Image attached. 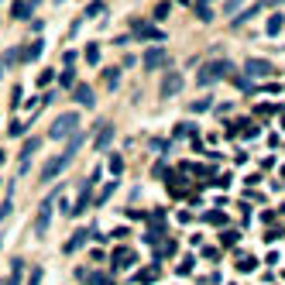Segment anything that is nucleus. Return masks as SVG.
Wrapping results in <instances>:
<instances>
[{
	"instance_id": "f257e3e1",
	"label": "nucleus",
	"mask_w": 285,
	"mask_h": 285,
	"mask_svg": "<svg viewBox=\"0 0 285 285\" xmlns=\"http://www.w3.org/2000/svg\"><path fill=\"white\" fill-rule=\"evenodd\" d=\"M79 144H83V134L76 131V134L69 138L65 151H62V155H55V158H48L45 165H42V172H38V182H42V186H48V182H52V179H55L62 169H69V161H72V155L79 151Z\"/></svg>"
},
{
	"instance_id": "f03ea898",
	"label": "nucleus",
	"mask_w": 285,
	"mask_h": 285,
	"mask_svg": "<svg viewBox=\"0 0 285 285\" xmlns=\"http://www.w3.org/2000/svg\"><path fill=\"white\" fill-rule=\"evenodd\" d=\"M223 76H234V65L227 59H217V62H203L196 79H199V86H213L217 79H223Z\"/></svg>"
},
{
	"instance_id": "7ed1b4c3",
	"label": "nucleus",
	"mask_w": 285,
	"mask_h": 285,
	"mask_svg": "<svg viewBox=\"0 0 285 285\" xmlns=\"http://www.w3.org/2000/svg\"><path fill=\"white\" fill-rule=\"evenodd\" d=\"M76 131H79V113H62V117H55L48 138L52 141H62V138H72Z\"/></svg>"
},
{
	"instance_id": "20e7f679",
	"label": "nucleus",
	"mask_w": 285,
	"mask_h": 285,
	"mask_svg": "<svg viewBox=\"0 0 285 285\" xmlns=\"http://www.w3.org/2000/svg\"><path fill=\"white\" fill-rule=\"evenodd\" d=\"M59 192H52L42 206H38V217H34V237H45L48 234V223H52V203H55Z\"/></svg>"
},
{
	"instance_id": "39448f33",
	"label": "nucleus",
	"mask_w": 285,
	"mask_h": 285,
	"mask_svg": "<svg viewBox=\"0 0 285 285\" xmlns=\"http://www.w3.org/2000/svg\"><path fill=\"white\" fill-rule=\"evenodd\" d=\"M244 76L265 79V76H275V65H271V62H265V59H248V62H244Z\"/></svg>"
},
{
	"instance_id": "423d86ee",
	"label": "nucleus",
	"mask_w": 285,
	"mask_h": 285,
	"mask_svg": "<svg viewBox=\"0 0 285 285\" xmlns=\"http://www.w3.org/2000/svg\"><path fill=\"white\" fill-rule=\"evenodd\" d=\"M165 62H169V48H148L141 65H144V72H155V69H161Z\"/></svg>"
},
{
	"instance_id": "0eeeda50",
	"label": "nucleus",
	"mask_w": 285,
	"mask_h": 285,
	"mask_svg": "<svg viewBox=\"0 0 285 285\" xmlns=\"http://www.w3.org/2000/svg\"><path fill=\"white\" fill-rule=\"evenodd\" d=\"M42 148V141L38 138H28L24 144H21V161H17V172H28V165H31V158H34V151Z\"/></svg>"
},
{
	"instance_id": "6e6552de",
	"label": "nucleus",
	"mask_w": 285,
	"mask_h": 285,
	"mask_svg": "<svg viewBox=\"0 0 285 285\" xmlns=\"http://www.w3.org/2000/svg\"><path fill=\"white\" fill-rule=\"evenodd\" d=\"M134 34L144 38V42H165V31L161 28H151V24H141V21H134Z\"/></svg>"
},
{
	"instance_id": "1a4fd4ad",
	"label": "nucleus",
	"mask_w": 285,
	"mask_h": 285,
	"mask_svg": "<svg viewBox=\"0 0 285 285\" xmlns=\"http://www.w3.org/2000/svg\"><path fill=\"white\" fill-rule=\"evenodd\" d=\"M72 100H76L79 107H93V103H96V93H93L86 83H76V86H72Z\"/></svg>"
},
{
	"instance_id": "9d476101",
	"label": "nucleus",
	"mask_w": 285,
	"mask_h": 285,
	"mask_svg": "<svg viewBox=\"0 0 285 285\" xmlns=\"http://www.w3.org/2000/svg\"><path fill=\"white\" fill-rule=\"evenodd\" d=\"M90 234H93V227H90V230H86V227H79V230L69 237V244H65L62 251H65V254H76V251H79V248H83V244L90 240Z\"/></svg>"
},
{
	"instance_id": "9b49d317",
	"label": "nucleus",
	"mask_w": 285,
	"mask_h": 285,
	"mask_svg": "<svg viewBox=\"0 0 285 285\" xmlns=\"http://www.w3.org/2000/svg\"><path fill=\"white\" fill-rule=\"evenodd\" d=\"M110 261H113V271H120V268H131V265L138 261V254H134L131 248H120V251H113Z\"/></svg>"
},
{
	"instance_id": "f8f14e48",
	"label": "nucleus",
	"mask_w": 285,
	"mask_h": 285,
	"mask_svg": "<svg viewBox=\"0 0 285 285\" xmlns=\"http://www.w3.org/2000/svg\"><path fill=\"white\" fill-rule=\"evenodd\" d=\"M182 90V76H165V79H161V100H169V96H175Z\"/></svg>"
},
{
	"instance_id": "ddd939ff",
	"label": "nucleus",
	"mask_w": 285,
	"mask_h": 285,
	"mask_svg": "<svg viewBox=\"0 0 285 285\" xmlns=\"http://www.w3.org/2000/svg\"><path fill=\"white\" fill-rule=\"evenodd\" d=\"M42 52H45V42H42V38H34V45H28V48L21 52V62H31V59H42Z\"/></svg>"
},
{
	"instance_id": "4468645a",
	"label": "nucleus",
	"mask_w": 285,
	"mask_h": 285,
	"mask_svg": "<svg viewBox=\"0 0 285 285\" xmlns=\"http://www.w3.org/2000/svg\"><path fill=\"white\" fill-rule=\"evenodd\" d=\"M110 141H113V127H110V124H100V134H96L93 148H96V151H103V148H107Z\"/></svg>"
},
{
	"instance_id": "2eb2a0df",
	"label": "nucleus",
	"mask_w": 285,
	"mask_h": 285,
	"mask_svg": "<svg viewBox=\"0 0 285 285\" xmlns=\"http://www.w3.org/2000/svg\"><path fill=\"white\" fill-rule=\"evenodd\" d=\"M86 206H90V182L83 186V192H79L76 206H72V217H83V213H86Z\"/></svg>"
},
{
	"instance_id": "dca6fc26",
	"label": "nucleus",
	"mask_w": 285,
	"mask_h": 285,
	"mask_svg": "<svg viewBox=\"0 0 285 285\" xmlns=\"http://www.w3.org/2000/svg\"><path fill=\"white\" fill-rule=\"evenodd\" d=\"M21 275H24V261L17 258V261L11 265V278H4V285H21Z\"/></svg>"
},
{
	"instance_id": "f3484780",
	"label": "nucleus",
	"mask_w": 285,
	"mask_h": 285,
	"mask_svg": "<svg viewBox=\"0 0 285 285\" xmlns=\"http://www.w3.org/2000/svg\"><path fill=\"white\" fill-rule=\"evenodd\" d=\"M134 282H138V285H151V282H158V268H144V271H138Z\"/></svg>"
},
{
	"instance_id": "a211bd4d",
	"label": "nucleus",
	"mask_w": 285,
	"mask_h": 285,
	"mask_svg": "<svg viewBox=\"0 0 285 285\" xmlns=\"http://www.w3.org/2000/svg\"><path fill=\"white\" fill-rule=\"evenodd\" d=\"M28 14H31V4H21V0H17V4L11 7V17L14 21H28Z\"/></svg>"
},
{
	"instance_id": "6ab92c4d",
	"label": "nucleus",
	"mask_w": 285,
	"mask_h": 285,
	"mask_svg": "<svg viewBox=\"0 0 285 285\" xmlns=\"http://www.w3.org/2000/svg\"><path fill=\"white\" fill-rule=\"evenodd\" d=\"M237 268H240V271H254V268H258V258H251V254H237Z\"/></svg>"
},
{
	"instance_id": "aec40b11",
	"label": "nucleus",
	"mask_w": 285,
	"mask_h": 285,
	"mask_svg": "<svg viewBox=\"0 0 285 285\" xmlns=\"http://www.w3.org/2000/svg\"><path fill=\"white\" fill-rule=\"evenodd\" d=\"M282 24H285V17H282V14H271V17H268V28H265V31H268V34L275 38V34L282 31Z\"/></svg>"
},
{
	"instance_id": "412c9836",
	"label": "nucleus",
	"mask_w": 285,
	"mask_h": 285,
	"mask_svg": "<svg viewBox=\"0 0 285 285\" xmlns=\"http://www.w3.org/2000/svg\"><path fill=\"white\" fill-rule=\"evenodd\" d=\"M192 134H196L192 124H175V131H172V138H192Z\"/></svg>"
},
{
	"instance_id": "4be33fe9",
	"label": "nucleus",
	"mask_w": 285,
	"mask_h": 285,
	"mask_svg": "<svg viewBox=\"0 0 285 285\" xmlns=\"http://www.w3.org/2000/svg\"><path fill=\"white\" fill-rule=\"evenodd\" d=\"M210 103H213L210 96H203V100H196V103H189V110H192V113H206V110H210Z\"/></svg>"
},
{
	"instance_id": "5701e85b",
	"label": "nucleus",
	"mask_w": 285,
	"mask_h": 285,
	"mask_svg": "<svg viewBox=\"0 0 285 285\" xmlns=\"http://www.w3.org/2000/svg\"><path fill=\"white\" fill-rule=\"evenodd\" d=\"M196 14H199V21H203V24H210V21H213V11H210L206 4H196Z\"/></svg>"
},
{
	"instance_id": "b1692460",
	"label": "nucleus",
	"mask_w": 285,
	"mask_h": 285,
	"mask_svg": "<svg viewBox=\"0 0 285 285\" xmlns=\"http://www.w3.org/2000/svg\"><path fill=\"white\" fill-rule=\"evenodd\" d=\"M59 83H62L65 90H72V86H76V72H72V69H65V72L59 76Z\"/></svg>"
},
{
	"instance_id": "393cba45",
	"label": "nucleus",
	"mask_w": 285,
	"mask_h": 285,
	"mask_svg": "<svg viewBox=\"0 0 285 285\" xmlns=\"http://www.w3.org/2000/svg\"><path fill=\"white\" fill-rule=\"evenodd\" d=\"M220 244H223V248H234V244H237V230H223L220 234Z\"/></svg>"
},
{
	"instance_id": "a878e982",
	"label": "nucleus",
	"mask_w": 285,
	"mask_h": 285,
	"mask_svg": "<svg viewBox=\"0 0 285 285\" xmlns=\"http://www.w3.org/2000/svg\"><path fill=\"white\" fill-rule=\"evenodd\" d=\"M110 172H113V175L124 172V158H120V155H110Z\"/></svg>"
},
{
	"instance_id": "bb28decb",
	"label": "nucleus",
	"mask_w": 285,
	"mask_h": 285,
	"mask_svg": "<svg viewBox=\"0 0 285 285\" xmlns=\"http://www.w3.org/2000/svg\"><path fill=\"white\" fill-rule=\"evenodd\" d=\"M203 220H206V223H217V227H220V223H227V217H223L220 210H210V213L203 217Z\"/></svg>"
},
{
	"instance_id": "cd10ccee",
	"label": "nucleus",
	"mask_w": 285,
	"mask_h": 285,
	"mask_svg": "<svg viewBox=\"0 0 285 285\" xmlns=\"http://www.w3.org/2000/svg\"><path fill=\"white\" fill-rule=\"evenodd\" d=\"M86 62H90V65H100V48H96V45L86 48Z\"/></svg>"
},
{
	"instance_id": "c85d7f7f",
	"label": "nucleus",
	"mask_w": 285,
	"mask_h": 285,
	"mask_svg": "<svg viewBox=\"0 0 285 285\" xmlns=\"http://www.w3.org/2000/svg\"><path fill=\"white\" fill-rule=\"evenodd\" d=\"M117 83H120V69H107V86L113 90Z\"/></svg>"
},
{
	"instance_id": "c756f323",
	"label": "nucleus",
	"mask_w": 285,
	"mask_h": 285,
	"mask_svg": "<svg viewBox=\"0 0 285 285\" xmlns=\"http://www.w3.org/2000/svg\"><path fill=\"white\" fill-rule=\"evenodd\" d=\"M96 14H103V4H100V0H93V4L86 7V17H96Z\"/></svg>"
},
{
	"instance_id": "7c9ffc66",
	"label": "nucleus",
	"mask_w": 285,
	"mask_h": 285,
	"mask_svg": "<svg viewBox=\"0 0 285 285\" xmlns=\"http://www.w3.org/2000/svg\"><path fill=\"white\" fill-rule=\"evenodd\" d=\"M113 189H117V182H110V186H103V192H100V196H96V203H107V199H110V192H113Z\"/></svg>"
},
{
	"instance_id": "2f4dec72",
	"label": "nucleus",
	"mask_w": 285,
	"mask_h": 285,
	"mask_svg": "<svg viewBox=\"0 0 285 285\" xmlns=\"http://www.w3.org/2000/svg\"><path fill=\"white\" fill-rule=\"evenodd\" d=\"M165 17H169V4H158L155 7V21H165Z\"/></svg>"
},
{
	"instance_id": "473e14b6",
	"label": "nucleus",
	"mask_w": 285,
	"mask_h": 285,
	"mask_svg": "<svg viewBox=\"0 0 285 285\" xmlns=\"http://www.w3.org/2000/svg\"><path fill=\"white\" fill-rule=\"evenodd\" d=\"M240 4H244V0H227L223 11H227V14H237V11H240Z\"/></svg>"
},
{
	"instance_id": "72a5a7b5",
	"label": "nucleus",
	"mask_w": 285,
	"mask_h": 285,
	"mask_svg": "<svg viewBox=\"0 0 285 285\" xmlns=\"http://www.w3.org/2000/svg\"><path fill=\"white\" fill-rule=\"evenodd\" d=\"M42 275H45V271H42V268H34V271H31V275H28V285H42Z\"/></svg>"
},
{
	"instance_id": "f704fd0d",
	"label": "nucleus",
	"mask_w": 285,
	"mask_h": 285,
	"mask_svg": "<svg viewBox=\"0 0 285 285\" xmlns=\"http://www.w3.org/2000/svg\"><path fill=\"white\" fill-rule=\"evenodd\" d=\"M59 213H62V217H72V206H69V199H59Z\"/></svg>"
},
{
	"instance_id": "c9c22d12",
	"label": "nucleus",
	"mask_w": 285,
	"mask_h": 285,
	"mask_svg": "<svg viewBox=\"0 0 285 285\" xmlns=\"http://www.w3.org/2000/svg\"><path fill=\"white\" fill-rule=\"evenodd\" d=\"M7 213H11V192H7V199H4V203H0V220H4Z\"/></svg>"
},
{
	"instance_id": "e433bc0d",
	"label": "nucleus",
	"mask_w": 285,
	"mask_h": 285,
	"mask_svg": "<svg viewBox=\"0 0 285 285\" xmlns=\"http://www.w3.org/2000/svg\"><path fill=\"white\" fill-rule=\"evenodd\" d=\"M175 271H179V275H189V271H192V258H186V261H182Z\"/></svg>"
},
{
	"instance_id": "4c0bfd02",
	"label": "nucleus",
	"mask_w": 285,
	"mask_h": 285,
	"mask_svg": "<svg viewBox=\"0 0 285 285\" xmlns=\"http://www.w3.org/2000/svg\"><path fill=\"white\" fill-rule=\"evenodd\" d=\"M52 79H55V72H52V69H45L42 76H38V83H42V86H45V83H52Z\"/></svg>"
},
{
	"instance_id": "58836bf2",
	"label": "nucleus",
	"mask_w": 285,
	"mask_h": 285,
	"mask_svg": "<svg viewBox=\"0 0 285 285\" xmlns=\"http://www.w3.org/2000/svg\"><path fill=\"white\" fill-rule=\"evenodd\" d=\"M175 251H179V244H175V240H169L165 248H161V254H165V258H169V254H175Z\"/></svg>"
},
{
	"instance_id": "ea45409f",
	"label": "nucleus",
	"mask_w": 285,
	"mask_h": 285,
	"mask_svg": "<svg viewBox=\"0 0 285 285\" xmlns=\"http://www.w3.org/2000/svg\"><path fill=\"white\" fill-rule=\"evenodd\" d=\"M11 107H21V86H14V93H11Z\"/></svg>"
},
{
	"instance_id": "a19ab883",
	"label": "nucleus",
	"mask_w": 285,
	"mask_h": 285,
	"mask_svg": "<svg viewBox=\"0 0 285 285\" xmlns=\"http://www.w3.org/2000/svg\"><path fill=\"white\" fill-rule=\"evenodd\" d=\"M0 165H4V148H0Z\"/></svg>"
},
{
	"instance_id": "79ce46f5",
	"label": "nucleus",
	"mask_w": 285,
	"mask_h": 285,
	"mask_svg": "<svg viewBox=\"0 0 285 285\" xmlns=\"http://www.w3.org/2000/svg\"><path fill=\"white\" fill-rule=\"evenodd\" d=\"M0 240H4V237H0Z\"/></svg>"
}]
</instances>
